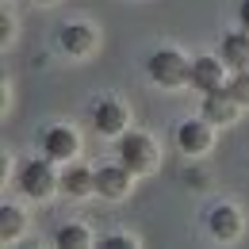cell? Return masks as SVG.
I'll return each mask as SVG.
<instances>
[{"label":"cell","mask_w":249,"mask_h":249,"mask_svg":"<svg viewBox=\"0 0 249 249\" xmlns=\"http://www.w3.org/2000/svg\"><path fill=\"white\" fill-rule=\"evenodd\" d=\"M154 161H157V146L150 134H138V130L119 134V165H126L130 173H150Z\"/></svg>","instance_id":"cell-1"},{"label":"cell","mask_w":249,"mask_h":249,"mask_svg":"<svg viewBox=\"0 0 249 249\" xmlns=\"http://www.w3.org/2000/svg\"><path fill=\"white\" fill-rule=\"evenodd\" d=\"M62 177H54V169H50V157H38V161H27L23 169H19V188L31 196V199H46L54 188H58Z\"/></svg>","instance_id":"cell-2"},{"label":"cell","mask_w":249,"mask_h":249,"mask_svg":"<svg viewBox=\"0 0 249 249\" xmlns=\"http://www.w3.org/2000/svg\"><path fill=\"white\" fill-rule=\"evenodd\" d=\"M188 69H192V62H188L184 54H177V50H157L154 58H150V77H154L157 85H184L188 81Z\"/></svg>","instance_id":"cell-3"},{"label":"cell","mask_w":249,"mask_h":249,"mask_svg":"<svg viewBox=\"0 0 249 249\" xmlns=\"http://www.w3.org/2000/svg\"><path fill=\"white\" fill-rule=\"evenodd\" d=\"M238 115V100L230 96V89H215L203 96V123H234Z\"/></svg>","instance_id":"cell-4"},{"label":"cell","mask_w":249,"mask_h":249,"mask_svg":"<svg viewBox=\"0 0 249 249\" xmlns=\"http://www.w3.org/2000/svg\"><path fill=\"white\" fill-rule=\"evenodd\" d=\"M42 154L50 157V161H69V157L77 154V134L69 126H50L42 134Z\"/></svg>","instance_id":"cell-5"},{"label":"cell","mask_w":249,"mask_h":249,"mask_svg":"<svg viewBox=\"0 0 249 249\" xmlns=\"http://www.w3.org/2000/svg\"><path fill=\"white\" fill-rule=\"evenodd\" d=\"M92 123L100 134H123L126 126V107L123 104H115V100H100L92 107Z\"/></svg>","instance_id":"cell-6"},{"label":"cell","mask_w":249,"mask_h":249,"mask_svg":"<svg viewBox=\"0 0 249 249\" xmlns=\"http://www.w3.org/2000/svg\"><path fill=\"white\" fill-rule=\"evenodd\" d=\"M130 188V169L126 165H107V169H96V192L107 196V199H119Z\"/></svg>","instance_id":"cell-7"},{"label":"cell","mask_w":249,"mask_h":249,"mask_svg":"<svg viewBox=\"0 0 249 249\" xmlns=\"http://www.w3.org/2000/svg\"><path fill=\"white\" fill-rule=\"evenodd\" d=\"M188 81H192L196 89H203V92L222 89V62H218V58H196L192 69H188Z\"/></svg>","instance_id":"cell-8"},{"label":"cell","mask_w":249,"mask_h":249,"mask_svg":"<svg viewBox=\"0 0 249 249\" xmlns=\"http://www.w3.org/2000/svg\"><path fill=\"white\" fill-rule=\"evenodd\" d=\"M207 226H211V234L215 238H238V230H242V215H238V207L234 203H218L211 207V215H207Z\"/></svg>","instance_id":"cell-9"},{"label":"cell","mask_w":249,"mask_h":249,"mask_svg":"<svg viewBox=\"0 0 249 249\" xmlns=\"http://www.w3.org/2000/svg\"><path fill=\"white\" fill-rule=\"evenodd\" d=\"M58 42H62L65 54H89L96 46V31L89 23H65L62 31H58Z\"/></svg>","instance_id":"cell-10"},{"label":"cell","mask_w":249,"mask_h":249,"mask_svg":"<svg viewBox=\"0 0 249 249\" xmlns=\"http://www.w3.org/2000/svg\"><path fill=\"white\" fill-rule=\"evenodd\" d=\"M177 146L184 154H203L211 146V126L207 123H180L177 126Z\"/></svg>","instance_id":"cell-11"},{"label":"cell","mask_w":249,"mask_h":249,"mask_svg":"<svg viewBox=\"0 0 249 249\" xmlns=\"http://www.w3.org/2000/svg\"><path fill=\"white\" fill-rule=\"evenodd\" d=\"M222 65L249 69V31H238V35H226L222 38Z\"/></svg>","instance_id":"cell-12"},{"label":"cell","mask_w":249,"mask_h":249,"mask_svg":"<svg viewBox=\"0 0 249 249\" xmlns=\"http://www.w3.org/2000/svg\"><path fill=\"white\" fill-rule=\"evenodd\" d=\"M58 188H62L65 196H89V192H96V173L81 169V165H77V169H65Z\"/></svg>","instance_id":"cell-13"},{"label":"cell","mask_w":249,"mask_h":249,"mask_svg":"<svg viewBox=\"0 0 249 249\" xmlns=\"http://www.w3.org/2000/svg\"><path fill=\"white\" fill-rule=\"evenodd\" d=\"M54 242H58L62 249H85L89 246V230L77 226V222H69V226H62V230L54 234Z\"/></svg>","instance_id":"cell-14"},{"label":"cell","mask_w":249,"mask_h":249,"mask_svg":"<svg viewBox=\"0 0 249 249\" xmlns=\"http://www.w3.org/2000/svg\"><path fill=\"white\" fill-rule=\"evenodd\" d=\"M19 230H23V215L16 207H0V238L12 242V238H19Z\"/></svg>","instance_id":"cell-15"},{"label":"cell","mask_w":249,"mask_h":249,"mask_svg":"<svg viewBox=\"0 0 249 249\" xmlns=\"http://www.w3.org/2000/svg\"><path fill=\"white\" fill-rule=\"evenodd\" d=\"M226 89H230V96L238 100V107H249V69H238V77H234Z\"/></svg>","instance_id":"cell-16"},{"label":"cell","mask_w":249,"mask_h":249,"mask_svg":"<svg viewBox=\"0 0 249 249\" xmlns=\"http://www.w3.org/2000/svg\"><path fill=\"white\" fill-rule=\"evenodd\" d=\"M100 249H134V238L130 234H107V238H100Z\"/></svg>","instance_id":"cell-17"},{"label":"cell","mask_w":249,"mask_h":249,"mask_svg":"<svg viewBox=\"0 0 249 249\" xmlns=\"http://www.w3.org/2000/svg\"><path fill=\"white\" fill-rule=\"evenodd\" d=\"M238 19H242V31H249V0H242V8H238Z\"/></svg>","instance_id":"cell-18"},{"label":"cell","mask_w":249,"mask_h":249,"mask_svg":"<svg viewBox=\"0 0 249 249\" xmlns=\"http://www.w3.org/2000/svg\"><path fill=\"white\" fill-rule=\"evenodd\" d=\"M38 4H50V0H38Z\"/></svg>","instance_id":"cell-19"}]
</instances>
